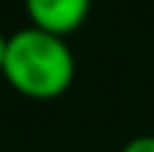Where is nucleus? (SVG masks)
<instances>
[{"label": "nucleus", "mask_w": 154, "mask_h": 152, "mask_svg": "<svg viewBox=\"0 0 154 152\" xmlns=\"http://www.w3.org/2000/svg\"><path fill=\"white\" fill-rule=\"evenodd\" d=\"M120 152H154V135H137V138H131Z\"/></svg>", "instance_id": "3"}, {"label": "nucleus", "mask_w": 154, "mask_h": 152, "mask_svg": "<svg viewBox=\"0 0 154 152\" xmlns=\"http://www.w3.org/2000/svg\"><path fill=\"white\" fill-rule=\"evenodd\" d=\"M6 49H9V37L0 32V72H3V63H6Z\"/></svg>", "instance_id": "4"}, {"label": "nucleus", "mask_w": 154, "mask_h": 152, "mask_svg": "<svg viewBox=\"0 0 154 152\" xmlns=\"http://www.w3.org/2000/svg\"><path fill=\"white\" fill-rule=\"evenodd\" d=\"M74 52L60 34L37 26L17 29L9 34L3 78L17 95L32 101H54L74 83Z\"/></svg>", "instance_id": "1"}, {"label": "nucleus", "mask_w": 154, "mask_h": 152, "mask_svg": "<svg viewBox=\"0 0 154 152\" xmlns=\"http://www.w3.org/2000/svg\"><path fill=\"white\" fill-rule=\"evenodd\" d=\"M23 3L32 26L60 37L77 32L91 11V0H23Z\"/></svg>", "instance_id": "2"}]
</instances>
